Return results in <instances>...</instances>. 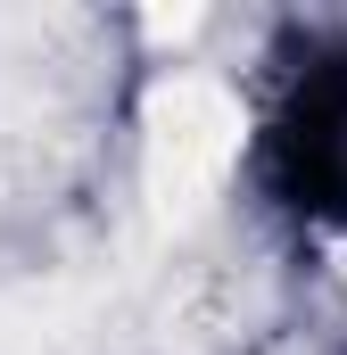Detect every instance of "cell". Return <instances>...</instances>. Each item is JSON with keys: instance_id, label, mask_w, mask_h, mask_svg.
<instances>
[{"instance_id": "6da1fadb", "label": "cell", "mask_w": 347, "mask_h": 355, "mask_svg": "<svg viewBox=\"0 0 347 355\" xmlns=\"http://www.w3.org/2000/svg\"><path fill=\"white\" fill-rule=\"evenodd\" d=\"M240 166V99L207 75H166L141 107V190L158 223H198Z\"/></svg>"}]
</instances>
